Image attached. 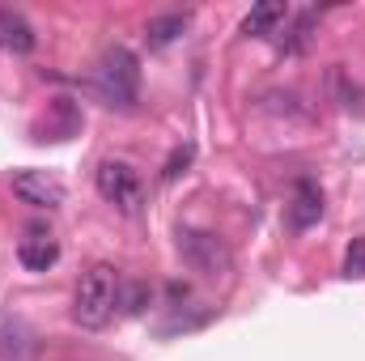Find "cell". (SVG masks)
Returning <instances> with one entry per match:
<instances>
[{
	"label": "cell",
	"mask_w": 365,
	"mask_h": 361,
	"mask_svg": "<svg viewBox=\"0 0 365 361\" xmlns=\"http://www.w3.org/2000/svg\"><path fill=\"white\" fill-rule=\"evenodd\" d=\"M344 276L349 280H361L365 276V238L349 243V251H344Z\"/></svg>",
	"instance_id": "14"
},
{
	"label": "cell",
	"mask_w": 365,
	"mask_h": 361,
	"mask_svg": "<svg viewBox=\"0 0 365 361\" xmlns=\"http://www.w3.org/2000/svg\"><path fill=\"white\" fill-rule=\"evenodd\" d=\"M149 298H153V289H149L145 280H136V285H119V310H123V315H140V310L149 306Z\"/></svg>",
	"instance_id": "13"
},
{
	"label": "cell",
	"mask_w": 365,
	"mask_h": 361,
	"mask_svg": "<svg viewBox=\"0 0 365 361\" xmlns=\"http://www.w3.org/2000/svg\"><path fill=\"white\" fill-rule=\"evenodd\" d=\"M17 260L26 272H47L60 260V243L43 230H30V238H21V247H17Z\"/></svg>",
	"instance_id": "8"
},
{
	"label": "cell",
	"mask_w": 365,
	"mask_h": 361,
	"mask_svg": "<svg viewBox=\"0 0 365 361\" xmlns=\"http://www.w3.org/2000/svg\"><path fill=\"white\" fill-rule=\"evenodd\" d=\"M280 21H289V9H284V4H276V0L255 4V9L242 17V34H247V39H268V34H276Z\"/></svg>",
	"instance_id": "9"
},
{
	"label": "cell",
	"mask_w": 365,
	"mask_h": 361,
	"mask_svg": "<svg viewBox=\"0 0 365 361\" xmlns=\"http://www.w3.org/2000/svg\"><path fill=\"white\" fill-rule=\"evenodd\" d=\"M34 47H38V34H34V26L26 21V13H17V9H4V4H0V51L30 56Z\"/></svg>",
	"instance_id": "6"
},
{
	"label": "cell",
	"mask_w": 365,
	"mask_h": 361,
	"mask_svg": "<svg viewBox=\"0 0 365 361\" xmlns=\"http://www.w3.org/2000/svg\"><path fill=\"white\" fill-rule=\"evenodd\" d=\"M191 153H195L191 145H182V149H175V153H170V162H166V171H162V179H179L182 171H187V162H191Z\"/></svg>",
	"instance_id": "15"
},
{
	"label": "cell",
	"mask_w": 365,
	"mask_h": 361,
	"mask_svg": "<svg viewBox=\"0 0 365 361\" xmlns=\"http://www.w3.org/2000/svg\"><path fill=\"white\" fill-rule=\"evenodd\" d=\"M319 217H323V191H319V183L297 179L293 204H289V225L293 230H310V225H319Z\"/></svg>",
	"instance_id": "7"
},
{
	"label": "cell",
	"mask_w": 365,
	"mask_h": 361,
	"mask_svg": "<svg viewBox=\"0 0 365 361\" xmlns=\"http://www.w3.org/2000/svg\"><path fill=\"white\" fill-rule=\"evenodd\" d=\"M179 255H182L187 268L200 272V276H208V280L230 276V268H234L230 247H225L217 234H208V230H179Z\"/></svg>",
	"instance_id": "4"
},
{
	"label": "cell",
	"mask_w": 365,
	"mask_h": 361,
	"mask_svg": "<svg viewBox=\"0 0 365 361\" xmlns=\"http://www.w3.org/2000/svg\"><path fill=\"white\" fill-rule=\"evenodd\" d=\"M93 183H98V195H102L106 204H115L123 217H136V213H140V204H145V183L136 175V166L106 158V162L98 166Z\"/></svg>",
	"instance_id": "3"
},
{
	"label": "cell",
	"mask_w": 365,
	"mask_h": 361,
	"mask_svg": "<svg viewBox=\"0 0 365 361\" xmlns=\"http://www.w3.org/2000/svg\"><path fill=\"white\" fill-rule=\"evenodd\" d=\"M119 272L110 264H93L81 272L77 289H73V323L86 327V332H102L115 310H119Z\"/></svg>",
	"instance_id": "1"
},
{
	"label": "cell",
	"mask_w": 365,
	"mask_h": 361,
	"mask_svg": "<svg viewBox=\"0 0 365 361\" xmlns=\"http://www.w3.org/2000/svg\"><path fill=\"white\" fill-rule=\"evenodd\" d=\"M187 26H191L187 13H162V17L149 21V43H153V47H170L175 39L187 34Z\"/></svg>",
	"instance_id": "12"
},
{
	"label": "cell",
	"mask_w": 365,
	"mask_h": 361,
	"mask_svg": "<svg viewBox=\"0 0 365 361\" xmlns=\"http://www.w3.org/2000/svg\"><path fill=\"white\" fill-rule=\"evenodd\" d=\"M314 9H302V13H293L289 17V26H284V39H280V47L284 51H306L310 47V39H314Z\"/></svg>",
	"instance_id": "11"
},
{
	"label": "cell",
	"mask_w": 365,
	"mask_h": 361,
	"mask_svg": "<svg viewBox=\"0 0 365 361\" xmlns=\"http://www.w3.org/2000/svg\"><path fill=\"white\" fill-rule=\"evenodd\" d=\"M30 353V332H26V323L21 319H0V357L4 361H26Z\"/></svg>",
	"instance_id": "10"
},
{
	"label": "cell",
	"mask_w": 365,
	"mask_h": 361,
	"mask_svg": "<svg viewBox=\"0 0 365 361\" xmlns=\"http://www.w3.org/2000/svg\"><path fill=\"white\" fill-rule=\"evenodd\" d=\"M98 90L110 106H132L140 93V64L128 47H110L98 64Z\"/></svg>",
	"instance_id": "2"
},
{
	"label": "cell",
	"mask_w": 365,
	"mask_h": 361,
	"mask_svg": "<svg viewBox=\"0 0 365 361\" xmlns=\"http://www.w3.org/2000/svg\"><path fill=\"white\" fill-rule=\"evenodd\" d=\"M9 187H13V195L21 204L43 208V213H51V208H60L68 200V187H64V179L56 171H17L9 179Z\"/></svg>",
	"instance_id": "5"
}]
</instances>
